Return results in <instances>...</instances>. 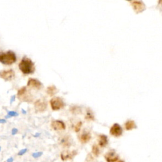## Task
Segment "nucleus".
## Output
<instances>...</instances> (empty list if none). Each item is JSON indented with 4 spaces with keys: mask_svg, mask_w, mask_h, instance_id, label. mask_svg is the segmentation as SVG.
I'll return each mask as SVG.
<instances>
[{
    "mask_svg": "<svg viewBox=\"0 0 162 162\" xmlns=\"http://www.w3.org/2000/svg\"><path fill=\"white\" fill-rule=\"evenodd\" d=\"M19 69L24 74H32L35 71V65L33 61L28 58L24 57L20 62Z\"/></svg>",
    "mask_w": 162,
    "mask_h": 162,
    "instance_id": "f257e3e1",
    "label": "nucleus"
},
{
    "mask_svg": "<svg viewBox=\"0 0 162 162\" xmlns=\"http://www.w3.org/2000/svg\"><path fill=\"white\" fill-rule=\"evenodd\" d=\"M17 60L15 53L8 51L6 53H0V62L4 65H11L14 64Z\"/></svg>",
    "mask_w": 162,
    "mask_h": 162,
    "instance_id": "f03ea898",
    "label": "nucleus"
},
{
    "mask_svg": "<svg viewBox=\"0 0 162 162\" xmlns=\"http://www.w3.org/2000/svg\"><path fill=\"white\" fill-rule=\"evenodd\" d=\"M17 96L18 98L22 101L30 102L33 100V96L28 92L26 87H23L18 91Z\"/></svg>",
    "mask_w": 162,
    "mask_h": 162,
    "instance_id": "7ed1b4c3",
    "label": "nucleus"
},
{
    "mask_svg": "<svg viewBox=\"0 0 162 162\" xmlns=\"http://www.w3.org/2000/svg\"><path fill=\"white\" fill-rule=\"evenodd\" d=\"M50 105L53 111H57L63 108L65 106V103L61 98L55 97L50 100Z\"/></svg>",
    "mask_w": 162,
    "mask_h": 162,
    "instance_id": "20e7f679",
    "label": "nucleus"
},
{
    "mask_svg": "<svg viewBox=\"0 0 162 162\" xmlns=\"http://www.w3.org/2000/svg\"><path fill=\"white\" fill-rule=\"evenodd\" d=\"M47 103L43 99H37L34 103V108L37 112H43L46 110Z\"/></svg>",
    "mask_w": 162,
    "mask_h": 162,
    "instance_id": "39448f33",
    "label": "nucleus"
},
{
    "mask_svg": "<svg viewBox=\"0 0 162 162\" xmlns=\"http://www.w3.org/2000/svg\"><path fill=\"white\" fill-rule=\"evenodd\" d=\"M0 77L5 80H11L15 77V72L13 70H2L0 72Z\"/></svg>",
    "mask_w": 162,
    "mask_h": 162,
    "instance_id": "423d86ee",
    "label": "nucleus"
},
{
    "mask_svg": "<svg viewBox=\"0 0 162 162\" xmlns=\"http://www.w3.org/2000/svg\"><path fill=\"white\" fill-rule=\"evenodd\" d=\"M132 7L137 14L141 13L146 9V6L141 1H135L132 3Z\"/></svg>",
    "mask_w": 162,
    "mask_h": 162,
    "instance_id": "0eeeda50",
    "label": "nucleus"
},
{
    "mask_svg": "<svg viewBox=\"0 0 162 162\" xmlns=\"http://www.w3.org/2000/svg\"><path fill=\"white\" fill-rule=\"evenodd\" d=\"M110 134L115 137H119L122 134L123 130L120 125L118 123H115L110 129Z\"/></svg>",
    "mask_w": 162,
    "mask_h": 162,
    "instance_id": "6e6552de",
    "label": "nucleus"
},
{
    "mask_svg": "<svg viewBox=\"0 0 162 162\" xmlns=\"http://www.w3.org/2000/svg\"><path fill=\"white\" fill-rule=\"evenodd\" d=\"M51 126L52 129L57 131H60V130H64L65 129L66 126L64 122L61 120H54L51 122Z\"/></svg>",
    "mask_w": 162,
    "mask_h": 162,
    "instance_id": "1a4fd4ad",
    "label": "nucleus"
},
{
    "mask_svg": "<svg viewBox=\"0 0 162 162\" xmlns=\"http://www.w3.org/2000/svg\"><path fill=\"white\" fill-rule=\"evenodd\" d=\"M27 86L31 88L40 89L42 88V84L39 80L33 78L29 79L27 82Z\"/></svg>",
    "mask_w": 162,
    "mask_h": 162,
    "instance_id": "9d476101",
    "label": "nucleus"
},
{
    "mask_svg": "<svg viewBox=\"0 0 162 162\" xmlns=\"http://www.w3.org/2000/svg\"><path fill=\"white\" fill-rule=\"evenodd\" d=\"M104 157L107 162H115L118 158V156L114 151H110L105 154Z\"/></svg>",
    "mask_w": 162,
    "mask_h": 162,
    "instance_id": "9b49d317",
    "label": "nucleus"
},
{
    "mask_svg": "<svg viewBox=\"0 0 162 162\" xmlns=\"http://www.w3.org/2000/svg\"><path fill=\"white\" fill-rule=\"evenodd\" d=\"M74 156L73 151H64L63 152H61L60 157L61 159L63 161H66L68 160H70L72 159Z\"/></svg>",
    "mask_w": 162,
    "mask_h": 162,
    "instance_id": "f8f14e48",
    "label": "nucleus"
},
{
    "mask_svg": "<svg viewBox=\"0 0 162 162\" xmlns=\"http://www.w3.org/2000/svg\"><path fill=\"white\" fill-rule=\"evenodd\" d=\"M108 144V138L107 136L101 135L99 138V145L101 147H104Z\"/></svg>",
    "mask_w": 162,
    "mask_h": 162,
    "instance_id": "ddd939ff",
    "label": "nucleus"
},
{
    "mask_svg": "<svg viewBox=\"0 0 162 162\" xmlns=\"http://www.w3.org/2000/svg\"><path fill=\"white\" fill-rule=\"evenodd\" d=\"M91 134L89 132H84L80 136V140L82 142L86 143L91 139Z\"/></svg>",
    "mask_w": 162,
    "mask_h": 162,
    "instance_id": "4468645a",
    "label": "nucleus"
},
{
    "mask_svg": "<svg viewBox=\"0 0 162 162\" xmlns=\"http://www.w3.org/2000/svg\"><path fill=\"white\" fill-rule=\"evenodd\" d=\"M125 127H126V129L127 130H132L134 129H136L137 127L136 123L134 121L132 120H130V121H127L126 124H125Z\"/></svg>",
    "mask_w": 162,
    "mask_h": 162,
    "instance_id": "2eb2a0df",
    "label": "nucleus"
},
{
    "mask_svg": "<svg viewBox=\"0 0 162 162\" xmlns=\"http://www.w3.org/2000/svg\"><path fill=\"white\" fill-rule=\"evenodd\" d=\"M57 92V88H56V87H55L54 86H49L47 89V93L48 94V95L51 96L55 95Z\"/></svg>",
    "mask_w": 162,
    "mask_h": 162,
    "instance_id": "dca6fc26",
    "label": "nucleus"
},
{
    "mask_svg": "<svg viewBox=\"0 0 162 162\" xmlns=\"http://www.w3.org/2000/svg\"><path fill=\"white\" fill-rule=\"evenodd\" d=\"M92 153L95 155L96 156H98V154H99V149L98 148V147L96 145L93 146L92 147Z\"/></svg>",
    "mask_w": 162,
    "mask_h": 162,
    "instance_id": "f3484780",
    "label": "nucleus"
},
{
    "mask_svg": "<svg viewBox=\"0 0 162 162\" xmlns=\"http://www.w3.org/2000/svg\"><path fill=\"white\" fill-rule=\"evenodd\" d=\"M42 154H43L42 152H41V151H39V152H36V153H33L32 156H33V157H34V158H37L40 157L41 156H42Z\"/></svg>",
    "mask_w": 162,
    "mask_h": 162,
    "instance_id": "a211bd4d",
    "label": "nucleus"
},
{
    "mask_svg": "<svg viewBox=\"0 0 162 162\" xmlns=\"http://www.w3.org/2000/svg\"><path fill=\"white\" fill-rule=\"evenodd\" d=\"M81 126H82V122H79V123H77V125L75 126V130H76V132H79L80 130V129L81 127Z\"/></svg>",
    "mask_w": 162,
    "mask_h": 162,
    "instance_id": "6ab92c4d",
    "label": "nucleus"
},
{
    "mask_svg": "<svg viewBox=\"0 0 162 162\" xmlns=\"http://www.w3.org/2000/svg\"><path fill=\"white\" fill-rule=\"evenodd\" d=\"M8 115L10 116V117H12L17 116V115H18V114L17 113L16 111H8Z\"/></svg>",
    "mask_w": 162,
    "mask_h": 162,
    "instance_id": "aec40b11",
    "label": "nucleus"
},
{
    "mask_svg": "<svg viewBox=\"0 0 162 162\" xmlns=\"http://www.w3.org/2000/svg\"><path fill=\"white\" fill-rule=\"evenodd\" d=\"M27 151V148L22 149H21L20 151H19V152L18 153V156H22V155H23V154H24L25 153H26Z\"/></svg>",
    "mask_w": 162,
    "mask_h": 162,
    "instance_id": "412c9836",
    "label": "nucleus"
},
{
    "mask_svg": "<svg viewBox=\"0 0 162 162\" xmlns=\"http://www.w3.org/2000/svg\"><path fill=\"white\" fill-rule=\"evenodd\" d=\"M18 132V129L16 128H14L13 129L11 130V134L12 135H15L17 134Z\"/></svg>",
    "mask_w": 162,
    "mask_h": 162,
    "instance_id": "4be33fe9",
    "label": "nucleus"
},
{
    "mask_svg": "<svg viewBox=\"0 0 162 162\" xmlns=\"http://www.w3.org/2000/svg\"><path fill=\"white\" fill-rule=\"evenodd\" d=\"M86 118H89V119H93V116L91 115L90 114L88 113V115H87Z\"/></svg>",
    "mask_w": 162,
    "mask_h": 162,
    "instance_id": "5701e85b",
    "label": "nucleus"
},
{
    "mask_svg": "<svg viewBox=\"0 0 162 162\" xmlns=\"http://www.w3.org/2000/svg\"><path fill=\"white\" fill-rule=\"evenodd\" d=\"M7 162H14V158H12V157L9 158L7 160Z\"/></svg>",
    "mask_w": 162,
    "mask_h": 162,
    "instance_id": "b1692460",
    "label": "nucleus"
},
{
    "mask_svg": "<svg viewBox=\"0 0 162 162\" xmlns=\"http://www.w3.org/2000/svg\"><path fill=\"white\" fill-rule=\"evenodd\" d=\"M7 122V120L5 119H0V123H5Z\"/></svg>",
    "mask_w": 162,
    "mask_h": 162,
    "instance_id": "393cba45",
    "label": "nucleus"
},
{
    "mask_svg": "<svg viewBox=\"0 0 162 162\" xmlns=\"http://www.w3.org/2000/svg\"><path fill=\"white\" fill-rule=\"evenodd\" d=\"M15 96H14L13 97L11 98V101H11V103L14 102V101L15 100Z\"/></svg>",
    "mask_w": 162,
    "mask_h": 162,
    "instance_id": "a878e982",
    "label": "nucleus"
},
{
    "mask_svg": "<svg viewBox=\"0 0 162 162\" xmlns=\"http://www.w3.org/2000/svg\"><path fill=\"white\" fill-rule=\"evenodd\" d=\"M158 3H159V4H160V5H162V0H159V2H158Z\"/></svg>",
    "mask_w": 162,
    "mask_h": 162,
    "instance_id": "bb28decb",
    "label": "nucleus"
},
{
    "mask_svg": "<svg viewBox=\"0 0 162 162\" xmlns=\"http://www.w3.org/2000/svg\"><path fill=\"white\" fill-rule=\"evenodd\" d=\"M39 136V134H37L35 135V137H37V136Z\"/></svg>",
    "mask_w": 162,
    "mask_h": 162,
    "instance_id": "cd10ccee",
    "label": "nucleus"
},
{
    "mask_svg": "<svg viewBox=\"0 0 162 162\" xmlns=\"http://www.w3.org/2000/svg\"><path fill=\"white\" fill-rule=\"evenodd\" d=\"M22 111H23V114H26V111H25L23 110H22Z\"/></svg>",
    "mask_w": 162,
    "mask_h": 162,
    "instance_id": "c85d7f7f",
    "label": "nucleus"
},
{
    "mask_svg": "<svg viewBox=\"0 0 162 162\" xmlns=\"http://www.w3.org/2000/svg\"><path fill=\"white\" fill-rule=\"evenodd\" d=\"M118 162H123V161H122V160H120V161H118Z\"/></svg>",
    "mask_w": 162,
    "mask_h": 162,
    "instance_id": "c756f323",
    "label": "nucleus"
},
{
    "mask_svg": "<svg viewBox=\"0 0 162 162\" xmlns=\"http://www.w3.org/2000/svg\"><path fill=\"white\" fill-rule=\"evenodd\" d=\"M0 150H1V147H0Z\"/></svg>",
    "mask_w": 162,
    "mask_h": 162,
    "instance_id": "7c9ffc66",
    "label": "nucleus"
},
{
    "mask_svg": "<svg viewBox=\"0 0 162 162\" xmlns=\"http://www.w3.org/2000/svg\"><path fill=\"white\" fill-rule=\"evenodd\" d=\"M128 1H130V0H128Z\"/></svg>",
    "mask_w": 162,
    "mask_h": 162,
    "instance_id": "2f4dec72",
    "label": "nucleus"
}]
</instances>
